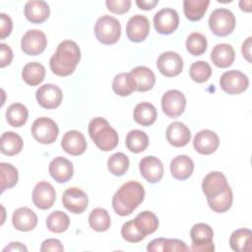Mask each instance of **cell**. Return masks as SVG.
Wrapping results in <instances>:
<instances>
[{
  "instance_id": "6da1fadb",
  "label": "cell",
  "mask_w": 252,
  "mask_h": 252,
  "mask_svg": "<svg viewBox=\"0 0 252 252\" xmlns=\"http://www.w3.org/2000/svg\"><path fill=\"white\" fill-rule=\"evenodd\" d=\"M80 59L81 51L78 44L73 40H63L51 56L49 66L55 75L66 77L75 71Z\"/></svg>"
},
{
  "instance_id": "7a4b0ae2",
  "label": "cell",
  "mask_w": 252,
  "mask_h": 252,
  "mask_svg": "<svg viewBox=\"0 0 252 252\" xmlns=\"http://www.w3.org/2000/svg\"><path fill=\"white\" fill-rule=\"evenodd\" d=\"M145 189L137 181L124 183L113 195L112 208L119 216H128L144 201Z\"/></svg>"
},
{
  "instance_id": "3957f363",
  "label": "cell",
  "mask_w": 252,
  "mask_h": 252,
  "mask_svg": "<svg viewBox=\"0 0 252 252\" xmlns=\"http://www.w3.org/2000/svg\"><path fill=\"white\" fill-rule=\"evenodd\" d=\"M89 134L96 147L101 151H111L118 144L119 138L116 130L102 117H95L90 121Z\"/></svg>"
},
{
  "instance_id": "277c9868",
  "label": "cell",
  "mask_w": 252,
  "mask_h": 252,
  "mask_svg": "<svg viewBox=\"0 0 252 252\" xmlns=\"http://www.w3.org/2000/svg\"><path fill=\"white\" fill-rule=\"evenodd\" d=\"M94 31L99 42L109 45L117 42L120 38L121 25L116 18L104 15L97 19Z\"/></svg>"
},
{
  "instance_id": "5b68a950",
  "label": "cell",
  "mask_w": 252,
  "mask_h": 252,
  "mask_svg": "<svg viewBox=\"0 0 252 252\" xmlns=\"http://www.w3.org/2000/svg\"><path fill=\"white\" fill-rule=\"evenodd\" d=\"M235 17L232 12L225 8H219L212 12L209 18V27L218 36L230 34L235 28Z\"/></svg>"
},
{
  "instance_id": "8992f818",
  "label": "cell",
  "mask_w": 252,
  "mask_h": 252,
  "mask_svg": "<svg viewBox=\"0 0 252 252\" xmlns=\"http://www.w3.org/2000/svg\"><path fill=\"white\" fill-rule=\"evenodd\" d=\"M190 236L192 239V251L212 252L215 250L213 243L214 231L213 228L207 223H196L190 230Z\"/></svg>"
},
{
  "instance_id": "52a82bcc",
  "label": "cell",
  "mask_w": 252,
  "mask_h": 252,
  "mask_svg": "<svg viewBox=\"0 0 252 252\" xmlns=\"http://www.w3.org/2000/svg\"><path fill=\"white\" fill-rule=\"evenodd\" d=\"M57 124L48 117H39L32 125V137L41 144H52L58 137Z\"/></svg>"
},
{
  "instance_id": "ba28073f",
  "label": "cell",
  "mask_w": 252,
  "mask_h": 252,
  "mask_svg": "<svg viewBox=\"0 0 252 252\" xmlns=\"http://www.w3.org/2000/svg\"><path fill=\"white\" fill-rule=\"evenodd\" d=\"M220 88L228 94H238L247 90L249 80L246 75L238 70L224 72L220 79Z\"/></svg>"
},
{
  "instance_id": "9c48e42d",
  "label": "cell",
  "mask_w": 252,
  "mask_h": 252,
  "mask_svg": "<svg viewBox=\"0 0 252 252\" xmlns=\"http://www.w3.org/2000/svg\"><path fill=\"white\" fill-rule=\"evenodd\" d=\"M186 106V98L178 90H169L161 97L162 111L170 118L180 116Z\"/></svg>"
},
{
  "instance_id": "30bf717a",
  "label": "cell",
  "mask_w": 252,
  "mask_h": 252,
  "mask_svg": "<svg viewBox=\"0 0 252 252\" xmlns=\"http://www.w3.org/2000/svg\"><path fill=\"white\" fill-rule=\"evenodd\" d=\"M154 25L158 33L170 34L178 28V14L174 9L163 8L154 16Z\"/></svg>"
},
{
  "instance_id": "8fae6325",
  "label": "cell",
  "mask_w": 252,
  "mask_h": 252,
  "mask_svg": "<svg viewBox=\"0 0 252 252\" xmlns=\"http://www.w3.org/2000/svg\"><path fill=\"white\" fill-rule=\"evenodd\" d=\"M47 39L39 30H30L22 37L21 47L22 50L28 55H38L42 53L46 47Z\"/></svg>"
},
{
  "instance_id": "7c38bea8",
  "label": "cell",
  "mask_w": 252,
  "mask_h": 252,
  "mask_svg": "<svg viewBox=\"0 0 252 252\" xmlns=\"http://www.w3.org/2000/svg\"><path fill=\"white\" fill-rule=\"evenodd\" d=\"M158 71L165 77H175L183 69V60L181 56L174 51L161 53L157 60Z\"/></svg>"
},
{
  "instance_id": "4fadbf2b",
  "label": "cell",
  "mask_w": 252,
  "mask_h": 252,
  "mask_svg": "<svg viewBox=\"0 0 252 252\" xmlns=\"http://www.w3.org/2000/svg\"><path fill=\"white\" fill-rule=\"evenodd\" d=\"M35 97L40 106L46 109H53L60 105L63 94L61 89L56 85L45 84L37 89Z\"/></svg>"
},
{
  "instance_id": "5bb4252c",
  "label": "cell",
  "mask_w": 252,
  "mask_h": 252,
  "mask_svg": "<svg viewBox=\"0 0 252 252\" xmlns=\"http://www.w3.org/2000/svg\"><path fill=\"white\" fill-rule=\"evenodd\" d=\"M63 206L73 214H82L88 207V195L77 187L66 189L62 196Z\"/></svg>"
},
{
  "instance_id": "9a60e30c",
  "label": "cell",
  "mask_w": 252,
  "mask_h": 252,
  "mask_svg": "<svg viewBox=\"0 0 252 252\" xmlns=\"http://www.w3.org/2000/svg\"><path fill=\"white\" fill-rule=\"evenodd\" d=\"M150 32V22L143 15L132 16L126 26L127 37L134 42H141L146 39Z\"/></svg>"
},
{
  "instance_id": "2e32d148",
  "label": "cell",
  "mask_w": 252,
  "mask_h": 252,
  "mask_svg": "<svg viewBox=\"0 0 252 252\" xmlns=\"http://www.w3.org/2000/svg\"><path fill=\"white\" fill-rule=\"evenodd\" d=\"M56 193L53 186L46 181L38 182L32 190V202L40 210L51 208L55 202Z\"/></svg>"
},
{
  "instance_id": "e0dca14e",
  "label": "cell",
  "mask_w": 252,
  "mask_h": 252,
  "mask_svg": "<svg viewBox=\"0 0 252 252\" xmlns=\"http://www.w3.org/2000/svg\"><path fill=\"white\" fill-rule=\"evenodd\" d=\"M139 168L141 175L150 183L160 181L163 176V165L161 161L154 157L148 156L140 160Z\"/></svg>"
},
{
  "instance_id": "ac0fdd59",
  "label": "cell",
  "mask_w": 252,
  "mask_h": 252,
  "mask_svg": "<svg viewBox=\"0 0 252 252\" xmlns=\"http://www.w3.org/2000/svg\"><path fill=\"white\" fill-rule=\"evenodd\" d=\"M220 140L218 135L211 130L204 129L199 131L193 140L195 150L202 155H211L219 148Z\"/></svg>"
},
{
  "instance_id": "d6986e66",
  "label": "cell",
  "mask_w": 252,
  "mask_h": 252,
  "mask_svg": "<svg viewBox=\"0 0 252 252\" xmlns=\"http://www.w3.org/2000/svg\"><path fill=\"white\" fill-rule=\"evenodd\" d=\"M228 186L226 177L220 171L208 173L202 182V190L207 199L220 194Z\"/></svg>"
},
{
  "instance_id": "ffe728a7",
  "label": "cell",
  "mask_w": 252,
  "mask_h": 252,
  "mask_svg": "<svg viewBox=\"0 0 252 252\" xmlns=\"http://www.w3.org/2000/svg\"><path fill=\"white\" fill-rule=\"evenodd\" d=\"M61 147L69 155L80 156L87 150V141L80 131L70 130L64 134Z\"/></svg>"
},
{
  "instance_id": "44dd1931",
  "label": "cell",
  "mask_w": 252,
  "mask_h": 252,
  "mask_svg": "<svg viewBox=\"0 0 252 252\" xmlns=\"http://www.w3.org/2000/svg\"><path fill=\"white\" fill-rule=\"evenodd\" d=\"M48 170L51 177L59 183L69 181L74 172L72 162L63 157H57L53 158L49 163Z\"/></svg>"
},
{
  "instance_id": "7402d4cb",
  "label": "cell",
  "mask_w": 252,
  "mask_h": 252,
  "mask_svg": "<svg viewBox=\"0 0 252 252\" xmlns=\"http://www.w3.org/2000/svg\"><path fill=\"white\" fill-rule=\"evenodd\" d=\"M166 139L173 147H184L191 139V132L184 123L174 121L166 128Z\"/></svg>"
},
{
  "instance_id": "603a6c76",
  "label": "cell",
  "mask_w": 252,
  "mask_h": 252,
  "mask_svg": "<svg viewBox=\"0 0 252 252\" xmlns=\"http://www.w3.org/2000/svg\"><path fill=\"white\" fill-rule=\"evenodd\" d=\"M24 13L27 20L31 23L40 24L48 19L50 9L45 1L31 0L26 3Z\"/></svg>"
},
{
  "instance_id": "cb8c5ba5",
  "label": "cell",
  "mask_w": 252,
  "mask_h": 252,
  "mask_svg": "<svg viewBox=\"0 0 252 252\" xmlns=\"http://www.w3.org/2000/svg\"><path fill=\"white\" fill-rule=\"evenodd\" d=\"M130 76L135 85V91L148 92L153 89L156 83L154 72L145 66H138L130 71Z\"/></svg>"
},
{
  "instance_id": "d4e9b609",
  "label": "cell",
  "mask_w": 252,
  "mask_h": 252,
  "mask_svg": "<svg viewBox=\"0 0 252 252\" xmlns=\"http://www.w3.org/2000/svg\"><path fill=\"white\" fill-rule=\"evenodd\" d=\"M12 223L20 231H30L36 226L37 216L30 208H19L13 213Z\"/></svg>"
},
{
  "instance_id": "484cf974",
  "label": "cell",
  "mask_w": 252,
  "mask_h": 252,
  "mask_svg": "<svg viewBox=\"0 0 252 252\" xmlns=\"http://www.w3.org/2000/svg\"><path fill=\"white\" fill-rule=\"evenodd\" d=\"M234 57V49L230 44L227 43L217 44L211 52L212 62L220 68L229 67L233 63Z\"/></svg>"
},
{
  "instance_id": "4316f807",
  "label": "cell",
  "mask_w": 252,
  "mask_h": 252,
  "mask_svg": "<svg viewBox=\"0 0 252 252\" xmlns=\"http://www.w3.org/2000/svg\"><path fill=\"white\" fill-rule=\"evenodd\" d=\"M193 170L194 162L188 156H177L170 162L171 174L177 180H186L191 176Z\"/></svg>"
},
{
  "instance_id": "83f0119b",
  "label": "cell",
  "mask_w": 252,
  "mask_h": 252,
  "mask_svg": "<svg viewBox=\"0 0 252 252\" xmlns=\"http://www.w3.org/2000/svg\"><path fill=\"white\" fill-rule=\"evenodd\" d=\"M229 245L236 252H250L252 250V232L248 228L234 230L229 238Z\"/></svg>"
},
{
  "instance_id": "f1b7e54d",
  "label": "cell",
  "mask_w": 252,
  "mask_h": 252,
  "mask_svg": "<svg viewBox=\"0 0 252 252\" xmlns=\"http://www.w3.org/2000/svg\"><path fill=\"white\" fill-rule=\"evenodd\" d=\"M157 116L158 113L156 107L148 101L138 103L133 111L134 120L142 126H150L154 124L157 120Z\"/></svg>"
},
{
  "instance_id": "f546056e",
  "label": "cell",
  "mask_w": 252,
  "mask_h": 252,
  "mask_svg": "<svg viewBox=\"0 0 252 252\" xmlns=\"http://www.w3.org/2000/svg\"><path fill=\"white\" fill-rule=\"evenodd\" d=\"M1 153L6 156H15L23 149V140L20 135L15 132H4L0 138Z\"/></svg>"
},
{
  "instance_id": "4dcf8cb0",
  "label": "cell",
  "mask_w": 252,
  "mask_h": 252,
  "mask_svg": "<svg viewBox=\"0 0 252 252\" xmlns=\"http://www.w3.org/2000/svg\"><path fill=\"white\" fill-rule=\"evenodd\" d=\"M45 77V68L38 62H30L22 70L23 80L30 86L39 85Z\"/></svg>"
},
{
  "instance_id": "1f68e13d",
  "label": "cell",
  "mask_w": 252,
  "mask_h": 252,
  "mask_svg": "<svg viewBox=\"0 0 252 252\" xmlns=\"http://www.w3.org/2000/svg\"><path fill=\"white\" fill-rule=\"evenodd\" d=\"M210 4L209 0H184L183 11L189 21L196 22L201 20Z\"/></svg>"
},
{
  "instance_id": "d6a6232c",
  "label": "cell",
  "mask_w": 252,
  "mask_h": 252,
  "mask_svg": "<svg viewBox=\"0 0 252 252\" xmlns=\"http://www.w3.org/2000/svg\"><path fill=\"white\" fill-rule=\"evenodd\" d=\"M125 144L127 149L135 154H139L144 152L149 146V138L148 135L141 130H131L125 140Z\"/></svg>"
},
{
  "instance_id": "836d02e7",
  "label": "cell",
  "mask_w": 252,
  "mask_h": 252,
  "mask_svg": "<svg viewBox=\"0 0 252 252\" xmlns=\"http://www.w3.org/2000/svg\"><path fill=\"white\" fill-rule=\"evenodd\" d=\"M89 224L94 230L98 232L107 230L111 224L108 212L102 208L94 209L89 216Z\"/></svg>"
},
{
  "instance_id": "e575fe53",
  "label": "cell",
  "mask_w": 252,
  "mask_h": 252,
  "mask_svg": "<svg viewBox=\"0 0 252 252\" xmlns=\"http://www.w3.org/2000/svg\"><path fill=\"white\" fill-rule=\"evenodd\" d=\"M232 190L228 185L220 194L207 199L210 208L216 213H224L228 211L232 205Z\"/></svg>"
},
{
  "instance_id": "d590c367",
  "label": "cell",
  "mask_w": 252,
  "mask_h": 252,
  "mask_svg": "<svg viewBox=\"0 0 252 252\" xmlns=\"http://www.w3.org/2000/svg\"><path fill=\"white\" fill-rule=\"evenodd\" d=\"M28 108L19 102L11 104L6 111V119L13 127H22L28 120Z\"/></svg>"
},
{
  "instance_id": "8d00e7d4",
  "label": "cell",
  "mask_w": 252,
  "mask_h": 252,
  "mask_svg": "<svg viewBox=\"0 0 252 252\" xmlns=\"http://www.w3.org/2000/svg\"><path fill=\"white\" fill-rule=\"evenodd\" d=\"M113 92L120 96H127L135 91L134 82L129 73L117 74L112 82Z\"/></svg>"
},
{
  "instance_id": "74e56055",
  "label": "cell",
  "mask_w": 252,
  "mask_h": 252,
  "mask_svg": "<svg viewBox=\"0 0 252 252\" xmlns=\"http://www.w3.org/2000/svg\"><path fill=\"white\" fill-rule=\"evenodd\" d=\"M134 220H135L138 227L141 229V231L146 236L148 234L154 233L158 227V217L150 211H144V212L140 213Z\"/></svg>"
},
{
  "instance_id": "f35d334b",
  "label": "cell",
  "mask_w": 252,
  "mask_h": 252,
  "mask_svg": "<svg viewBox=\"0 0 252 252\" xmlns=\"http://www.w3.org/2000/svg\"><path fill=\"white\" fill-rule=\"evenodd\" d=\"M0 172L1 192H4L6 189H10L17 184L19 179V173L14 165L7 162H1Z\"/></svg>"
},
{
  "instance_id": "ab89813d",
  "label": "cell",
  "mask_w": 252,
  "mask_h": 252,
  "mask_svg": "<svg viewBox=\"0 0 252 252\" xmlns=\"http://www.w3.org/2000/svg\"><path fill=\"white\" fill-rule=\"evenodd\" d=\"M70 224L69 217L62 211L51 213L46 219L47 228L55 233H61L67 230Z\"/></svg>"
},
{
  "instance_id": "60d3db41",
  "label": "cell",
  "mask_w": 252,
  "mask_h": 252,
  "mask_svg": "<svg viewBox=\"0 0 252 252\" xmlns=\"http://www.w3.org/2000/svg\"><path fill=\"white\" fill-rule=\"evenodd\" d=\"M129 164V158L123 153H115L107 160L108 170L115 176L123 175L128 170Z\"/></svg>"
},
{
  "instance_id": "b9f144b4",
  "label": "cell",
  "mask_w": 252,
  "mask_h": 252,
  "mask_svg": "<svg viewBox=\"0 0 252 252\" xmlns=\"http://www.w3.org/2000/svg\"><path fill=\"white\" fill-rule=\"evenodd\" d=\"M207 38L200 32H192L186 39L187 51L193 56L202 55L207 50Z\"/></svg>"
},
{
  "instance_id": "7bdbcfd3",
  "label": "cell",
  "mask_w": 252,
  "mask_h": 252,
  "mask_svg": "<svg viewBox=\"0 0 252 252\" xmlns=\"http://www.w3.org/2000/svg\"><path fill=\"white\" fill-rule=\"evenodd\" d=\"M189 75L194 82L204 83L211 77L212 68L206 61H197L190 66Z\"/></svg>"
},
{
  "instance_id": "ee69618b",
  "label": "cell",
  "mask_w": 252,
  "mask_h": 252,
  "mask_svg": "<svg viewBox=\"0 0 252 252\" xmlns=\"http://www.w3.org/2000/svg\"><path fill=\"white\" fill-rule=\"evenodd\" d=\"M121 235L126 241L131 243L140 242L146 237V235L138 227L135 220H130L122 225Z\"/></svg>"
},
{
  "instance_id": "f6af8a7d",
  "label": "cell",
  "mask_w": 252,
  "mask_h": 252,
  "mask_svg": "<svg viewBox=\"0 0 252 252\" xmlns=\"http://www.w3.org/2000/svg\"><path fill=\"white\" fill-rule=\"evenodd\" d=\"M107 9L114 14H124L130 10V0H106Z\"/></svg>"
},
{
  "instance_id": "bcb514c9",
  "label": "cell",
  "mask_w": 252,
  "mask_h": 252,
  "mask_svg": "<svg viewBox=\"0 0 252 252\" xmlns=\"http://www.w3.org/2000/svg\"><path fill=\"white\" fill-rule=\"evenodd\" d=\"M190 248L186 243L179 239H168L164 238L163 252H174V251H189Z\"/></svg>"
},
{
  "instance_id": "7dc6e473",
  "label": "cell",
  "mask_w": 252,
  "mask_h": 252,
  "mask_svg": "<svg viewBox=\"0 0 252 252\" xmlns=\"http://www.w3.org/2000/svg\"><path fill=\"white\" fill-rule=\"evenodd\" d=\"M13 29V23L11 18L4 14H0V37L1 39H4L8 35H10Z\"/></svg>"
},
{
  "instance_id": "c3c4849f",
  "label": "cell",
  "mask_w": 252,
  "mask_h": 252,
  "mask_svg": "<svg viewBox=\"0 0 252 252\" xmlns=\"http://www.w3.org/2000/svg\"><path fill=\"white\" fill-rule=\"evenodd\" d=\"M13 60V51L11 47L5 43L0 44V67L4 68Z\"/></svg>"
},
{
  "instance_id": "681fc988",
  "label": "cell",
  "mask_w": 252,
  "mask_h": 252,
  "mask_svg": "<svg viewBox=\"0 0 252 252\" xmlns=\"http://www.w3.org/2000/svg\"><path fill=\"white\" fill-rule=\"evenodd\" d=\"M63 250H64V247L61 244V242L58 239H54V238H49L44 240L40 247L41 252H47V251L60 252Z\"/></svg>"
},
{
  "instance_id": "f907efd6",
  "label": "cell",
  "mask_w": 252,
  "mask_h": 252,
  "mask_svg": "<svg viewBox=\"0 0 252 252\" xmlns=\"http://www.w3.org/2000/svg\"><path fill=\"white\" fill-rule=\"evenodd\" d=\"M251 40H252V37L249 36V37L242 43V48H241L242 54H243V56L246 58V60H247L248 62H251Z\"/></svg>"
},
{
  "instance_id": "816d5d0a",
  "label": "cell",
  "mask_w": 252,
  "mask_h": 252,
  "mask_svg": "<svg viewBox=\"0 0 252 252\" xmlns=\"http://www.w3.org/2000/svg\"><path fill=\"white\" fill-rule=\"evenodd\" d=\"M158 3V0H136V4L140 9L151 10Z\"/></svg>"
},
{
  "instance_id": "f5cc1de1",
  "label": "cell",
  "mask_w": 252,
  "mask_h": 252,
  "mask_svg": "<svg viewBox=\"0 0 252 252\" xmlns=\"http://www.w3.org/2000/svg\"><path fill=\"white\" fill-rule=\"evenodd\" d=\"M6 251H25V252H27L28 249L21 242H11L8 246H6L3 249V252H6Z\"/></svg>"
},
{
  "instance_id": "db71d44e",
  "label": "cell",
  "mask_w": 252,
  "mask_h": 252,
  "mask_svg": "<svg viewBox=\"0 0 252 252\" xmlns=\"http://www.w3.org/2000/svg\"><path fill=\"white\" fill-rule=\"evenodd\" d=\"M239 6H240V9L242 11H245V12H251V1L248 0V1H245V0H241L239 2Z\"/></svg>"
}]
</instances>
